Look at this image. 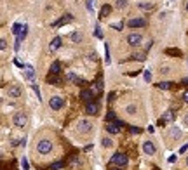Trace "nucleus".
<instances>
[{
    "mask_svg": "<svg viewBox=\"0 0 188 170\" xmlns=\"http://www.w3.org/2000/svg\"><path fill=\"white\" fill-rule=\"evenodd\" d=\"M185 9H186V11H188V2H186V6H185Z\"/></svg>",
    "mask_w": 188,
    "mask_h": 170,
    "instance_id": "c03bdc74",
    "label": "nucleus"
},
{
    "mask_svg": "<svg viewBox=\"0 0 188 170\" xmlns=\"http://www.w3.org/2000/svg\"><path fill=\"white\" fill-rule=\"evenodd\" d=\"M47 82L49 83H52V85H61V78H59L58 75H47Z\"/></svg>",
    "mask_w": 188,
    "mask_h": 170,
    "instance_id": "a211bd4d",
    "label": "nucleus"
},
{
    "mask_svg": "<svg viewBox=\"0 0 188 170\" xmlns=\"http://www.w3.org/2000/svg\"><path fill=\"white\" fill-rule=\"evenodd\" d=\"M127 43L132 45V47L140 45V43H141V35H140V33H131L129 37H127Z\"/></svg>",
    "mask_w": 188,
    "mask_h": 170,
    "instance_id": "9d476101",
    "label": "nucleus"
},
{
    "mask_svg": "<svg viewBox=\"0 0 188 170\" xmlns=\"http://www.w3.org/2000/svg\"><path fill=\"white\" fill-rule=\"evenodd\" d=\"M12 123H14V127H17V128H25L28 125V116L23 111H19L12 116Z\"/></svg>",
    "mask_w": 188,
    "mask_h": 170,
    "instance_id": "7ed1b4c3",
    "label": "nucleus"
},
{
    "mask_svg": "<svg viewBox=\"0 0 188 170\" xmlns=\"http://www.w3.org/2000/svg\"><path fill=\"white\" fill-rule=\"evenodd\" d=\"M59 47H61V38H59V37L52 38V42L49 43V50H51V52H54V50H58Z\"/></svg>",
    "mask_w": 188,
    "mask_h": 170,
    "instance_id": "2eb2a0df",
    "label": "nucleus"
},
{
    "mask_svg": "<svg viewBox=\"0 0 188 170\" xmlns=\"http://www.w3.org/2000/svg\"><path fill=\"white\" fill-rule=\"evenodd\" d=\"M117 7H118V9L125 7V0H117Z\"/></svg>",
    "mask_w": 188,
    "mask_h": 170,
    "instance_id": "c9c22d12",
    "label": "nucleus"
},
{
    "mask_svg": "<svg viewBox=\"0 0 188 170\" xmlns=\"http://www.w3.org/2000/svg\"><path fill=\"white\" fill-rule=\"evenodd\" d=\"M172 118H174V113L169 109V111H166L164 115L160 116V120H159V123L160 125H166V123H169V122H172Z\"/></svg>",
    "mask_w": 188,
    "mask_h": 170,
    "instance_id": "f8f14e48",
    "label": "nucleus"
},
{
    "mask_svg": "<svg viewBox=\"0 0 188 170\" xmlns=\"http://www.w3.org/2000/svg\"><path fill=\"white\" fill-rule=\"evenodd\" d=\"M94 130V125H92L91 120H79L77 123V132L82 134V135H87V134H91Z\"/></svg>",
    "mask_w": 188,
    "mask_h": 170,
    "instance_id": "f03ea898",
    "label": "nucleus"
},
{
    "mask_svg": "<svg viewBox=\"0 0 188 170\" xmlns=\"http://www.w3.org/2000/svg\"><path fill=\"white\" fill-rule=\"evenodd\" d=\"M125 113H127V115H134V113H136V106H134V104H129V106L125 108Z\"/></svg>",
    "mask_w": 188,
    "mask_h": 170,
    "instance_id": "c85d7f7f",
    "label": "nucleus"
},
{
    "mask_svg": "<svg viewBox=\"0 0 188 170\" xmlns=\"http://www.w3.org/2000/svg\"><path fill=\"white\" fill-rule=\"evenodd\" d=\"M66 80H68V82H73V83H84V80L82 78H79V76H77L75 73H66Z\"/></svg>",
    "mask_w": 188,
    "mask_h": 170,
    "instance_id": "f3484780",
    "label": "nucleus"
},
{
    "mask_svg": "<svg viewBox=\"0 0 188 170\" xmlns=\"http://www.w3.org/2000/svg\"><path fill=\"white\" fill-rule=\"evenodd\" d=\"M112 28H115V30H118V31H120V30L124 28V24H122V23H113Z\"/></svg>",
    "mask_w": 188,
    "mask_h": 170,
    "instance_id": "473e14b6",
    "label": "nucleus"
},
{
    "mask_svg": "<svg viewBox=\"0 0 188 170\" xmlns=\"http://www.w3.org/2000/svg\"><path fill=\"white\" fill-rule=\"evenodd\" d=\"M166 54H169V56H178V57H179V56H181V50H179V49H167Z\"/></svg>",
    "mask_w": 188,
    "mask_h": 170,
    "instance_id": "4be33fe9",
    "label": "nucleus"
},
{
    "mask_svg": "<svg viewBox=\"0 0 188 170\" xmlns=\"http://www.w3.org/2000/svg\"><path fill=\"white\" fill-rule=\"evenodd\" d=\"M143 151H145V154H155V144L152 142V141H145L143 142Z\"/></svg>",
    "mask_w": 188,
    "mask_h": 170,
    "instance_id": "9b49d317",
    "label": "nucleus"
},
{
    "mask_svg": "<svg viewBox=\"0 0 188 170\" xmlns=\"http://www.w3.org/2000/svg\"><path fill=\"white\" fill-rule=\"evenodd\" d=\"M26 33H28V26H23V30H21V33L17 35V38H19V40H25V37H26Z\"/></svg>",
    "mask_w": 188,
    "mask_h": 170,
    "instance_id": "cd10ccee",
    "label": "nucleus"
},
{
    "mask_svg": "<svg viewBox=\"0 0 188 170\" xmlns=\"http://www.w3.org/2000/svg\"><path fill=\"white\" fill-rule=\"evenodd\" d=\"M7 47V42L6 40H0V49H2V50H4V49Z\"/></svg>",
    "mask_w": 188,
    "mask_h": 170,
    "instance_id": "4c0bfd02",
    "label": "nucleus"
},
{
    "mask_svg": "<svg viewBox=\"0 0 188 170\" xmlns=\"http://www.w3.org/2000/svg\"><path fill=\"white\" fill-rule=\"evenodd\" d=\"M12 33H14V35H19V33H21V24H19V23H16V24L12 26Z\"/></svg>",
    "mask_w": 188,
    "mask_h": 170,
    "instance_id": "c756f323",
    "label": "nucleus"
},
{
    "mask_svg": "<svg viewBox=\"0 0 188 170\" xmlns=\"http://www.w3.org/2000/svg\"><path fill=\"white\" fill-rule=\"evenodd\" d=\"M63 167H65V163H63V161H56V163L51 165V170H61Z\"/></svg>",
    "mask_w": 188,
    "mask_h": 170,
    "instance_id": "b1692460",
    "label": "nucleus"
},
{
    "mask_svg": "<svg viewBox=\"0 0 188 170\" xmlns=\"http://www.w3.org/2000/svg\"><path fill=\"white\" fill-rule=\"evenodd\" d=\"M124 125V122H120V120H117V122H106V130L110 134H118L120 132V127Z\"/></svg>",
    "mask_w": 188,
    "mask_h": 170,
    "instance_id": "423d86ee",
    "label": "nucleus"
},
{
    "mask_svg": "<svg viewBox=\"0 0 188 170\" xmlns=\"http://www.w3.org/2000/svg\"><path fill=\"white\" fill-rule=\"evenodd\" d=\"M110 12H112V7H110V6H103L101 11H99V17H106Z\"/></svg>",
    "mask_w": 188,
    "mask_h": 170,
    "instance_id": "aec40b11",
    "label": "nucleus"
},
{
    "mask_svg": "<svg viewBox=\"0 0 188 170\" xmlns=\"http://www.w3.org/2000/svg\"><path fill=\"white\" fill-rule=\"evenodd\" d=\"M35 149H37V153L40 154V156H47V154L52 153L54 144H52V141H51V139L44 137V139H38V142H37V146H35Z\"/></svg>",
    "mask_w": 188,
    "mask_h": 170,
    "instance_id": "f257e3e1",
    "label": "nucleus"
},
{
    "mask_svg": "<svg viewBox=\"0 0 188 170\" xmlns=\"http://www.w3.org/2000/svg\"><path fill=\"white\" fill-rule=\"evenodd\" d=\"M71 19H73V16H71V14H66V16L59 17L58 21H54V23H52V26H54V28H58V26H61V24H66V23H70Z\"/></svg>",
    "mask_w": 188,
    "mask_h": 170,
    "instance_id": "4468645a",
    "label": "nucleus"
},
{
    "mask_svg": "<svg viewBox=\"0 0 188 170\" xmlns=\"http://www.w3.org/2000/svg\"><path fill=\"white\" fill-rule=\"evenodd\" d=\"M127 161H129V160H127V154H125V153H120V151H118V153H115L112 156V160H110V163H112V165H117V167H125V165H127Z\"/></svg>",
    "mask_w": 188,
    "mask_h": 170,
    "instance_id": "20e7f679",
    "label": "nucleus"
},
{
    "mask_svg": "<svg viewBox=\"0 0 188 170\" xmlns=\"http://www.w3.org/2000/svg\"><path fill=\"white\" fill-rule=\"evenodd\" d=\"M7 94H9V97H14V99H17V97H21V87L19 85H9V89H7Z\"/></svg>",
    "mask_w": 188,
    "mask_h": 170,
    "instance_id": "0eeeda50",
    "label": "nucleus"
},
{
    "mask_svg": "<svg viewBox=\"0 0 188 170\" xmlns=\"http://www.w3.org/2000/svg\"><path fill=\"white\" fill-rule=\"evenodd\" d=\"M101 144L105 146V148H112L113 142H112V139H110V137H103V142Z\"/></svg>",
    "mask_w": 188,
    "mask_h": 170,
    "instance_id": "a878e982",
    "label": "nucleus"
},
{
    "mask_svg": "<svg viewBox=\"0 0 188 170\" xmlns=\"http://www.w3.org/2000/svg\"><path fill=\"white\" fill-rule=\"evenodd\" d=\"M106 122H117V116H115V113H113V111H108Z\"/></svg>",
    "mask_w": 188,
    "mask_h": 170,
    "instance_id": "bb28decb",
    "label": "nucleus"
},
{
    "mask_svg": "<svg viewBox=\"0 0 188 170\" xmlns=\"http://www.w3.org/2000/svg\"><path fill=\"white\" fill-rule=\"evenodd\" d=\"M183 83H185V85H188V78H183Z\"/></svg>",
    "mask_w": 188,
    "mask_h": 170,
    "instance_id": "37998d69",
    "label": "nucleus"
},
{
    "mask_svg": "<svg viewBox=\"0 0 188 170\" xmlns=\"http://www.w3.org/2000/svg\"><path fill=\"white\" fill-rule=\"evenodd\" d=\"M127 26H129V28H143V26H146V21H145V19H141V17L129 19V21H127Z\"/></svg>",
    "mask_w": 188,
    "mask_h": 170,
    "instance_id": "1a4fd4ad",
    "label": "nucleus"
},
{
    "mask_svg": "<svg viewBox=\"0 0 188 170\" xmlns=\"http://www.w3.org/2000/svg\"><path fill=\"white\" fill-rule=\"evenodd\" d=\"M186 165H188V156H186Z\"/></svg>",
    "mask_w": 188,
    "mask_h": 170,
    "instance_id": "a18cd8bd",
    "label": "nucleus"
},
{
    "mask_svg": "<svg viewBox=\"0 0 188 170\" xmlns=\"http://www.w3.org/2000/svg\"><path fill=\"white\" fill-rule=\"evenodd\" d=\"M157 87L162 89V91H169V89L172 87V83H171V82H160V83H157Z\"/></svg>",
    "mask_w": 188,
    "mask_h": 170,
    "instance_id": "412c9836",
    "label": "nucleus"
},
{
    "mask_svg": "<svg viewBox=\"0 0 188 170\" xmlns=\"http://www.w3.org/2000/svg\"><path fill=\"white\" fill-rule=\"evenodd\" d=\"M51 73H52V75H59V73H61V63H59V61H54V63L51 64Z\"/></svg>",
    "mask_w": 188,
    "mask_h": 170,
    "instance_id": "6ab92c4d",
    "label": "nucleus"
},
{
    "mask_svg": "<svg viewBox=\"0 0 188 170\" xmlns=\"http://www.w3.org/2000/svg\"><path fill=\"white\" fill-rule=\"evenodd\" d=\"M96 37H98V38L103 37V33H101V30H99V28H96Z\"/></svg>",
    "mask_w": 188,
    "mask_h": 170,
    "instance_id": "ea45409f",
    "label": "nucleus"
},
{
    "mask_svg": "<svg viewBox=\"0 0 188 170\" xmlns=\"http://www.w3.org/2000/svg\"><path fill=\"white\" fill-rule=\"evenodd\" d=\"M183 101H185V102H188V91L185 92V94H183Z\"/></svg>",
    "mask_w": 188,
    "mask_h": 170,
    "instance_id": "79ce46f5",
    "label": "nucleus"
},
{
    "mask_svg": "<svg viewBox=\"0 0 188 170\" xmlns=\"http://www.w3.org/2000/svg\"><path fill=\"white\" fill-rule=\"evenodd\" d=\"M132 57L138 59V61H145V52H138V54H134Z\"/></svg>",
    "mask_w": 188,
    "mask_h": 170,
    "instance_id": "2f4dec72",
    "label": "nucleus"
},
{
    "mask_svg": "<svg viewBox=\"0 0 188 170\" xmlns=\"http://www.w3.org/2000/svg\"><path fill=\"white\" fill-rule=\"evenodd\" d=\"M87 9H89V11H92V7H94V0H87Z\"/></svg>",
    "mask_w": 188,
    "mask_h": 170,
    "instance_id": "f704fd0d",
    "label": "nucleus"
},
{
    "mask_svg": "<svg viewBox=\"0 0 188 170\" xmlns=\"http://www.w3.org/2000/svg\"><path fill=\"white\" fill-rule=\"evenodd\" d=\"M86 113L87 115H98L99 113V104L96 101H91L86 104Z\"/></svg>",
    "mask_w": 188,
    "mask_h": 170,
    "instance_id": "6e6552de",
    "label": "nucleus"
},
{
    "mask_svg": "<svg viewBox=\"0 0 188 170\" xmlns=\"http://www.w3.org/2000/svg\"><path fill=\"white\" fill-rule=\"evenodd\" d=\"M23 168L28 170V161H26V158H23Z\"/></svg>",
    "mask_w": 188,
    "mask_h": 170,
    "instance_id": "58836bf2",
    "label": "nucleus"
},
{
    "mask_svg": "<svg viewBox=\"0 0 188 170\" xmlns=\"http://www.w3.org/2000/svg\"><path fill=\"white\" fill-rule=\"evenodd\" d=\"M71 40H73V42H80V40H82V35H80V33H71Z\"/></svg>",
    "mask_w": 188,
    "mask_h": 170,
    "instance_id": "7c9ffc66",
    "label": "nucleus"
},
{
    "mask_svg": "<svg viewBox=\"0 0 188 170\" xmlns=\"http://www.w3.org/2000/svg\"><path fill=\"white\" fill-rule=\"evenodd\" d=\"M145 80H146V82H150V80H152V73H150V69H145Z\"/></svg>",
    "mask_w": 188,
    "mask_h": 170,
    "instance_id": "72a5a7b5",
    "label": "nucleus"
},
{
    "mask_svg": "<svg viewBox=\"0 0 188 170\" xmlns=\"http://www.w3.org/2000/svg\"><path fill=\"white\" fill-rule=\"evenodd\" d=\"M186 149H188V144H185V146H181V149H179V153H185Z\"/></svg>",
    "mask_w": 188,
    "mask_h": 170,
    "instance_id": "a19ab883",
    "label": "nucleus"
},
{
    "mask_svg": "<svg viewBox=\"0 0 188 170\" xmlns=\"http://www.w3.org/2000/svg\"><path fill=\"white\" fill-rule=\"evenodd\" d=\"M25 69H26V78L28 80H33V75H35V73H33V68H32V66H25Z\"/></svg>",
    "mask_w": 188,
    "mask_h": 170,
    "instance_id": "5701e85b",
    "label": "nucleus"
},
{
    "mask_svg": "<svg viewBox=\"0 0 188 170\" xmlns=\"http://www.w3.org/2000/svg\"><path fill=\"white\" fill-rule=\"evenodd\" d=\"M91 91L94 92V96H98V94H101V92H103V82H101V80H98L96 83L92 85V87H91Z\"/></svg>",
    "mask_w": 188,
    "mask_h": 170,
    "instance_id": "dca6fc26",
    "label": "nucleus"
},
{
    "mask_svg": "<svg viewBox=\"0 0 188 170\" xmlns=\"http://www.w3.org/2000/svg\"><path fill=\"white\" fill-rule=\"evenodd\" d=\"M131 134H141V128H138V127H131Z\"/></svg>",
    "mask_w": 188,
    "mask_h": 170,
    "instance_id": "e433bc0d",
    "label": "nucleus"
},
{
    "mask_svg": "<svg viewBox=\"0 0 188 170\" xmlns=\"http://www.w3.org/2000/svg\"><path fill=\"white\" fill-rule=\"evenodd\" d=\"M105 61H106V64H110V49H108V43H105Z\"/></svg>",
    "mask_w": 188,
    "mask_h": 170,
    "instance_id": "393cba45",
    "label": "nucleus"
},
{
    "mask_svg": "<svg viewBox=\"0 0 188 170\" xmlns=\"http://www.w3.org/2000/svg\"><path fill=\"white\" fill-rule=\"evenodd\" d=\"M49 108L52 109V111H59V109H63L65 108V99L59 96H52L49 99Z\"/></svg>",
    "mask_w": 188,
    "mask_h": 170,
    "instance_id": "39448f33",
    "label": "nucleus"
},
{
    "mask_svg": "<svg viewBox=\"0 0 188 170\" xmlns=\"http://www.w3.org/2000/svg\"><path fill=\"white\" fill-rule=\"evenodd\" d=\"M80 99L82 101H86V102H91L92 99H94V92L84 89V91H80Z\"/></svg>",
    "mask_w": 188,
    "mask_h": 170,
    "instance_id": "ddd939ff",
    "label": "nucleus"
}]
</instances>
